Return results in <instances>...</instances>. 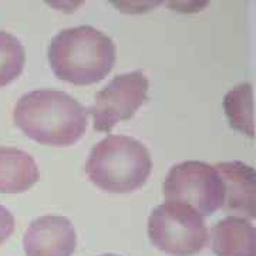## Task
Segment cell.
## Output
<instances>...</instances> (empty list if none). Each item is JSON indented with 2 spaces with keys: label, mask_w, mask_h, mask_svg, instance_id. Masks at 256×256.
Wrapping results in <instances>:
<instances>
[{
  "label": "cell",
  "mask_w": 256,
  "mask_h": 256,
  "mask_svg": "<svg viewBox=\"0 0 256 256\" xmlns=\"http://www.w3.org/2000/svg\"><path fill=\"white\" fill-rule=\"evenodd\" d=\"M13 120L23 134L37 142L67 146L86 132L88 111L66 92L40 88L18 98Z\"/></svg>",
  "instance_id": "6da1fadb"
},
{
  "label": "cell",
  "mask_w": 256,
  "mask_h": 256,
  "mask_svg": "<svg viewBox=\"0 0 256 256\" xmlns=\"http://www.w3.org/2000/svg\"><path fill=\"white\" fill-rule=\"evenodd\" d=\"M47 57L52 70L64 82L86 86L102 80L116 64L112 38L92 26L58 32L50 42Z\"/></svg>",
  "instance_id": "7a4b0ae2"
},
{
  "label": "cell",
  "mask_w": 256,
  "mask_h": 256,
  "mask_svg": "<svg viewBox=\"0 0 256 256\" xmlns=\"http://www.w3.org/2000/svg\"><path fill=\"white\" fill-rule=\"evenodd\" d=\"M151 168V156L138 140L127 136H107L92 146L86 172L102 191L127 194L146 182Z\"/></svg>",
  "instance_id": "3957f363"
},
{
  "label": "cell",
  "mask_w": 256,
  "mask_h": 256,
  "mask_svg": "<svg viewBox=\"0 0 256 256\" xmlns=\"http://www.w3.org/2000/svg\"><path fill=\"white\" fill-rule=\"evenodd\" d=\"M151 244L171 256H194L208 242V228L200 212L182 202L158 205L148 218Z\"/></svg>",
  "instance_id": "277c9868"
},
{
  "label": "cell",
  "mask_w": 256,
  "mask_h": 256,
  "mask_svg": "<svg viewBox=\"0 0 256 256\" xmlns=\"http://www.w3.org/2000/svg\"><path fill=\"white\" fill-rule=\"evenodd\" d=\"M166 201L182 202L202 216L222 208L224 181L215 166L202 161H184L174 165L162 184Z\"/></svg>",
  "instance_id": "5b68a950"
},
{
  "label": "cell",
  "mask_w": 256,
  "mask_h": 256,
  "mask_svg": "<svg viewBox=\"0 0 256 256\" xmlns=\"http://www.w3.org/2000/svg\"><path fill=\"white\" fill-rule=\"evenodd\" d=\"M148 78L141 72L116 76L96 94L88 112L92 116L94 130L110 132L114 126L130 120L148 100Z\"/></svg>",
  "instance_id": "8992f818"
},
{
  "label": "cell",
  "mask_w": 256,
  "mask_h": 256,
  "mask_svg": "<svg viewBox=\"0 0 256 256\" xmlns=\"http://www.w3.org/2000/svg\"><path fill=\"white\" fill-rule=\"evenodd\" d=\"M23 246L26 256H72L77 246L74 225L66 216H40L28 225Z\"/></svg>",
  "instance_id": "52a82bcc"
},
{
  "label": "cell",
  "mask_w": 256,
  "mask_h": 256,
  "mask_svg": "<svg viewBox=\"0 0 256 256\" xmlns=\"http://www.w3.org/2000/svg\"><path fill=\"white\" fill-rule=\"evenodd\" d=\"M214 166L224 181V210L254 220L256 216L255 170L240 161L218 162Z\"/></svg>",
  "instance_id": "ba28073f"
},
{
  "label": "cell",
  "mask_w": 256,
  "mask_h": 256,
  "mask_svg": "<svg viewBox=\"0 0 256 256\" xmlns=\"http://www.w3.org/2000/svg\"><path fill=\"white\" fill-rule=\"evenodd\" d=\"M212 248L218 256H256V229L245 218L226 216L212 228Z\"/></svg>",
  "instance_id": "9c48e42d"
},
{
  "label": "cell",
  "mask_w": 256,
  "mask_h": 256,
  "mask_svg": "<svg viewBox=\"0 0 256 256\" xmlns=\"http://www.w3.org/2000/svg\"><path fill=\"white\" fill-rule=\"evenodd\" d=\"M34 158L14 146H0V192L28 191L38 181Z\"/></svg>",
  "instance_id": "30bf717a"
},
{
  "label": "cell",
  "mask_w": 256,
  "mask_h": 256,
  "mask_svg": "<svg viewBox=\"0 0 256 256\" xmlns=\"http://www.w3.org/2000/svg\"><path fill=\"white\" fill-rule=\"evenodd\" d=\"M225 112L230 127L249 137H254V88L252 84L242 82L226 92L224 100Z\"/></svg>",
  "instance_id": "8fae6325"
},
{
  "label": "cell",
  "mask_w": 256,
  "mask_h": 256,
  "mask_svg": "<svg viewBox=\"0 0 256 256\" xmlns=\"http://www.w3.org/2000/svg\"><path fill=\"white\" fill-rule=\"evenodd\" d=\"M26 62L24 47L18 37L0 30V87L16 80Z\"/></svg>",
  "instance_id": "7c38bea8"
},
{
  "label": "cell",
  "mask_w": 256,
  "mask_h": 256,
  "mask_svg": "<svg viewBox=\"0 0 256 256\" xmlns=\"http://www.w3.org/2000/svg\"><path fill=\"white\" fill-rule=\"evenodd\" d=\"M14 230V216L6 206L0 205V245L12 236Z\"/></svg>",
  "instance_id": "4fadbf2b"
},
{
  "label": "cell",
  "mask_w": 256,
  "mask_h": 256,
  "mask_svg": "<svg viewBox=\"0 0 256 256\" xmlns=\"http://www.w3.org/2000/svg\"><path fill=\"white\" fill-rule=\"evenodd\" d=\"M98 256H118V255H114V254H104V255H98Z\"/></svg>",
  "instance_id": "5bb4252c"
}]
</instances>
